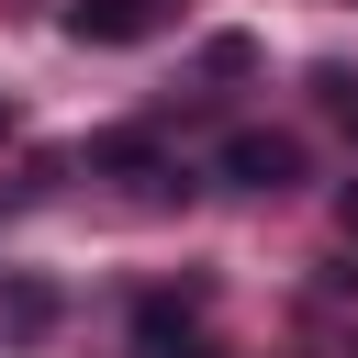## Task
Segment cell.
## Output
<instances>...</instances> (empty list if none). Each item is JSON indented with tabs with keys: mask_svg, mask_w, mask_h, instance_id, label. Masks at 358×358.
<instances>
[{
	"mask_svg": "<svg viewBox=\"0 0 358 358\" xmlns=\"http://www.w3.org/2000/svg\"><path fill=\"white\" fill-rule=\"evenodd\" d=\"M11 201H22V190H11V179H0V213H11Z\"/></svg>",
	"mask_w": 358,
	"mask_h": 358,
	"instance_id": "30bf717a",
	"label": "cell"
},
{
	"mask_svg": "<svg viewBox=\"0 0 358 358\" xmlns=\"http://www.w3.org/2000/svg\"><path fill=\"white\" fill-rule=\"evenodd\" d=\"M90 179H123L134 201H179V190H190L179 145H168V134H145V123H123V134H90Z\"/></svg>",
	"mask_w": 358,
	"mask_h": 358,
	"instance_id": "6da1fadb",
	"label": "cell"
},
{
	"mask_svg": "<svg viewBox=\"0 0 358 358\" xmlns=\"http://www.w3.org/2000/svg\"><path fill=\"white\" fill-rule=\"evenodd\" d=\"M168 22H179V0H67L56 11L67 45H157Z\"/></svg>",
	"mask_w": 358,
	"mask_h": 358,
	"instance_id": "3957f363",
	"label": "cell"
},
{
	"mask_svg": "<svg viewBox=\"0 0 358 358\" xmlns=\"http://www.w3.org/2000/svg\"><path fill=\"white\" fill-rule=\"evenodd\" d=\"M246 67H257L246 34H213V45H201V78H246Z\"/></svg>",
	"mask_w": 358,
	"mask_h": 358,
	"instance_id": "52a82bcc",
	"label": "cell"
},
{
	"mask_svg": "<svg viewBox=\"0 0 358 358\" xmlns=\"http://www.w3.org/2000/svg\"><path fill=\"white\" fill-rule=\"evenodd\" d=\"M11 134H22V101H11V90H0V145H11Z\"/></svg>",
	"mask_w": 358,
	"mask_h": 358,
	"instance_id": "ba28073f",
	"label": "cell"
},
{
	"mask_svg": "<svg viewBox=\"0 0 358 358\" xmlns=\"http://www.w3.org/2000/svg\"><path fill=\"white\" fill-rule=\"evenodd\" d=\"M134 358H235L201 336V291H145L134 302Z\"/></svg>",
	"mask_w": 358,
	"mask_h": 358,
	"instance_id": "277c9868",
	"label": "cell"
},
{
	"mask_svg": "<svg viewBox=\"0 0 358 358\" xmlns=\"http://www.w3.org/2000/svg\"><path fill=\"white\" fill-rule=\"evenodd\" d=\"M313 101H324L336 134H358V67H313Z\"/></svg>",
	"mask_w": 358,
	"mask_h": 358,
	"instance_id": "8992f818",
	"label": "cell"
},
{
	"mask_svg": "<svg viewBox=\"0 0 358 358\" xmlns=\"http://www.w3.org/2000/svg\"><path fill=\"white\" fill-rule=\"evenodd\" d=\"M45 324H56V291H45V280H22V268H0V336H11V347H34Z\"/></svg>",
	"mask_w": 358,
	"mask_h": 358,
	"instance_id": "5b68a950",
	"label": "cell"
},
{
	"mask_svg": "<svg viewBox=\"0 0 358 358\" xmlns=\"http://www.w3.org/2000/svg\"><path fill=\"white\" fill-rule=\"evenodd\" d=\"M213 179L224 190H302V134H280V123H235L224 145H213Z\"/></svg>",
	"mask_w": 358,
	"mask_h": 358,
	"instance_id": "7a4b0ae2",
	"label": "cell"
},
{
	"mask_svg": "<svg viewBox=\"0 0 358 358\" xmlns=\"http://www.w3.org/2000/svg\"><path fill=\"white\" fill-rule=\"evenodd\" d=\"M336 213H347V235H358V179H347V190H336Z\"/></svg>",
	"mask_w": 358,
	"mask_h": 358,
	"instance_id": "9c48e42d",
	"label": "cell"
}]
</instances>
